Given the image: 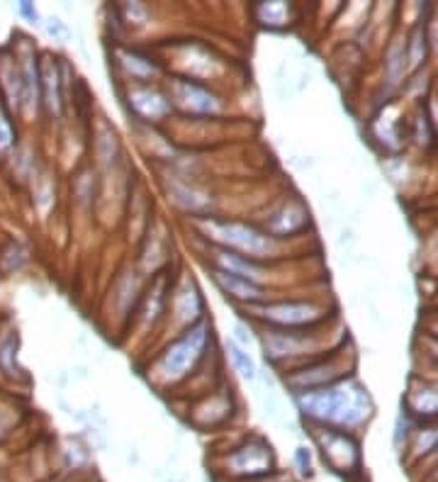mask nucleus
I'll return each mask as SVG.
<instances>
[{
    "label": "nucleus",
    "mask_w": 438,
    "mask_h": 482,
    "mask_svg": "<svg viewBox=\"0 0 438 482\" xmlns=\"http://www.w3.org/2000/svg\"><path fill=\"white\" fill-rule=\"evenodd\" d=\"M129 102L142 118L149 119H159L171 112V102L156 88H136L135 93H129Z\"/></svg>",
    "instance_id": "4468645a"
},
{
    "label": "nucleus",
    "mask_w": 438,
    "mask_h": 482,
    "mask_svg": "<svg viewBox=\"0 0 438 482\" xmlns=\"http://www.w3.org/2000/svg\"><path fill=\"white\" fill-rule=\"evenodd\" d=\"M205 232L210 234L212 241L222 244V249L253 259V261L261 256L276 254L278 249V239H273L261 229L239 224V222H205Z\"/></svg>",
    "instance_id": "f03ea898"
},
{
    "label": "nucleus",
    "mask_w": 438,
    "mask_h": 482,
    "mask_svg": "<svg viewBox=\"0 0 438 482\" xmlns=\"http://www.w3.org/2000/svg\"><path fill=\"white\" fill-rule=\"evenodd\" d=\"M407 415L419 422H438V382L412 378L405 395Z\"/></svg>",
    "instance_id": "6e6552de"
},
{
    "label": "nucleus",
    "mask_w": 438,
    "mask_h": 482,
    "mask_svg": "<svg viewBox=\"0 0 438 482\" xmlns=\"http://www.w3.org/2000/svg\"><path fill=\"white\" fill-rule=\"evenodd\" d=\"M5 436V424H3V419H0V439Z\"/></svg>",
    "instance_id": "c85d7f7f"
},
{
    "label": "nucleus",
    "mask_w": 438,
    "mask_h": 482,
    "mask_svg": "<svg viewBox=\"0 0 438 482\" xmlns=\"http://www.w3.org/2000/svg\"><path fill=\"white\" fill-rule=\"evenodd\" d=\"M314 441L321 453L324 466L338 475H358L363 468L361 443L351 432L331 429V426H317Z\"/></svg>",
    "instance_id": "20e7f679"
},
{
    "label": "nucleus",
    "mask_w": 438,
    "mask_h": 482,
    "mask_svg": "<svg viewBox=\"0 0 438 482\" xmlns=\"http://www.w3.org/2000/svg\"><path fill=\"white\" fill-rule=\"evenodd\" d=\"M236 338H239L244 346H249V344H251V337H249V331H246L244 327H236Z\"/></svg>",
    "instance_id": "b1692460"
},
{
    "label": "nucleus",
    "mask_w": 438,
    "mask_h": 482,
    "mask_svg": "<svg viewBox=\"0 0 438 482\" xmlns=\"http://www.w3.org/2000/svg\"><path fill=\"white\" fill-rule=\"evenodd\" d=\"M20 10H22V13H25V15L30 17V20H37V10H34L32 5H27V3H22V5H20Z\"/></svg>",
    "instance_id": "a878e982"
},
{
    "label": "nucleus",
    "mask_w": 438,
    "mask_h": 482,
    "mask_svg": "<svg viewBox=\"0 0 438 482\" xmlns=\"http://www.w3.org/2000/svg\"><path fill=\"white\" fill-rule=\"evenodd\" d=\"M258 317L266 321H273L278 327H307V324H317L324 320V307L314 305V302H278V305H266L256 310Z\"/></svg>",
    "instance_id": "423d86ee"
},
{
    "label": "nucleus",
    "mask_w": 438,
    "mask_h": 482,
    "mask_svg": "<svg viewBox=\"0 0 438 482\" xmlns=\"http://www.w3.org/2000/svg\"><path fill=\"white\" fill-rule=\"evenodd\" d=\"M207 338H210V327H207V321H197V324H193L183 337H178L176 341L163 351V355H161L159 361L161 375L171 382L186 378L188 372L195 368V364L203 358L205 348H207Z\"/></svg>",
    "instance_id": "7ed1b4c3"
},
{
    "label": "nucleus",
    "mask_w": 438,
    "mask_h": 482,
    "mask_svg": "<svg viewBox=\"0 0 438 482\" xmlns=\"http://www.w3.org/2000/svg\"><path fill=\"white\" fill-rule=\"evenodd\" d=\"M438 446V426H429V429H416L409 441V456L414 460L429 458Z\"/></svg>",
    "instance_id": "f3484780"
},
{
    "label": "nucleus",
    "mask_w": 438,
    "mask_h": 482,
    "mask_svg": "<svg viewBox=\"0 0 438 482\" xmlns=\"http://www.w3.org/2000/svg\"><path fill=\"white\" fill-rule=\"evenodd\" d=\"M224 473L236 480H263L276 473V456L270 443L263 439H249L224 458Z\"/></svg>",
    "instance_id": "39448f33"
},
{
    "label": "nucleus",
    "mask_w": 438,
    "mask_h": 482,
    "mask_svg": "<svg viewBox=\"0 0 438 482\" xmlns=\"http://www.w3.org/2000/svg\"><path fill=\"white\" fill-rule=\"evenodd\" d=\"M436 482H438V480H436Z\"/></svg>",
    "instance_id": "c756f323"
},
{
    "label": "nucleus",
    "mask_w": 438,
    "mask_h": 482,
    "mask_svg": "<svg viewBox=\"0 0 438 482\" xmlns=\"http://www.w3.org/2000/svg\"><path fill=\"white\" fill-rule=\"evenodd\" d=\"M297 407L317 426H331L344 432L358 429L372 416L371 395L354 378H344L328 388L312 390V392H300Z\"/></svg>",
    "instance_id": "f257e3e1"
},
{
    "label": "nucleus",
    "mask_w": 438,
    "mask_h": 482,
    "mask_svg": "<svg viewBox=\"0 0 438 482\" xmlns=\"http://www.w3.org/2000/svg\"><path fill=\"white\" fill-rule=\"evenodd\" d=\"M431 337L438 338V314H434V321H431Z\"/></svg>",
    "instance_id": "bb28decb"
},
{
    "label": "nucleus",
    "mask_w": 438,
    "mask_h": 482,
    "mask_svg": "<svg viewBox=\"0 0 438 482\" xmlns=\"http://www.w3.org/2000/svg\"><path fill=\"white\" fill-rule=\"evenodd\" d=\"M215 283H217L222 293L229 297H234L239 302H263L266 300V290L253 283V280H246L241 276H232L227 271H215Z\"/></svg>",
    "instance_id": "9b49d317"
},
{
    "label": "nucleus",
    "mask_w": 438,
    "mask_h": 482,
    "mask_svg": "<svg viewBox=\"0 0 438 482\" xmlns=\"http://www.w3.org/2000/svg\"><path fill=\"white\" fill-rule=\"evenodd\" d=\"M263 482H295L290 475H280V473H273L268 475V478H263Z\"/></svg>",
    "instance_id": "5701e85b"
},
{
    "label": "nucleus",
    "mask_w": 438,
    "mask_h": 482,
    "mask_svg": "<svg viewBox=\"0 0 438 482\" xmlns=\"http://www.w3.org/2000/svg\"><path fill=\"white\" fill-rule=\"evenodd\" d=\"M385 76L392 85L407 76V34L399 32L390 39L385 49Z\"/></svg>",
    "instance_id": "2eb2a0df"
},
{
    "label": "nucleus",
    "mask_w": 438,
    "mask_h": 482,
    "mask_svg": "<svg viewBox=\"0 0 438 482\" xmlns=\"http://www.w3.org/2000/svg\"><path fill=\"white\" fill-rule=\"evenodd\" d=\"M431 460H434V463H436V466H438V446H436V451H434V453H431Z\"/></svg>",
    "instance_id": "cd10ccee"
},
{
    "label": "nucleus",
    "mask_w": 438,
    "mask_h": 482,
    "mask_svg": "<svg viewBox=\"0 0 438 482\" xmlns=\"http://www.w3.org/2000/svg\"><path fill=\"white\" fill-rule=\"evenodd\" d=\"M297 466L304 468L302 473L307 475V478H310V475H312V468H310V453H307V451H304V449L297 451Z\"/></svg>",
    "instance_id": "4be33fe9"
},
{
    "label": "nucleus",
    "mask_w": 438,
    "mask_h": 482,
    "mask_svg": "<svg viewBox=\"0 0 438 482\" xmlns=\"http://www.w3.org/2000/svg\"><path fill=\"white\" fill-rule=\"evenodd\" d=\"M429 354H431V358H434V361H436V364H438V338L436 337H431V341H429Z\"/></svg>",
    "instance_id": "393cba45"
},
{
    "label": "nucleus",
    "mask_w": 438,
    "mask_h": 482,
    "mask_svg": "<svg viewBox=\"0 0 438 482\" xmlns=\"http://www.w3.org/2000/svg\"><path fill=\"white\" fill-rule=\"evenodd\" d=\"M344 378H348L346 365L341 364L338 355H331L328 361H321V364H314L310 365V368H304V371L295 372L287 382H290V388H295L297 395H300V392H312V390L328 388V385L344 381Z\"/></svg>",
    "instance_id": "0eeeda50"
},
{
    "label": "nucleus",
    "mask_w": 438,
    "mask_h": 482,
    "mask_svg": "<svg viewBox=\"0 0 438 482\" xmlns=\"http://www.w3.org/2000/svg\"><path fill=\"white\" fill-rule=\"evenodd\" d=\"M256 15L263 25L268 27H285L293 20V8L285 3H261L256 8Z\"/></svg>",
    "instance_id": "a211bd4d"
},
{
    "label": "nucleus",
    "mask_w": 438,
    "mask_h": 482,
    "mask_svg": "<svg viewBox=\"0 0 438 482\" xmlns=\"http://www.w3.org/2000/svg\"><path fill=\"white\" fill-rule=\"evenodd\" d=\"M229 351H232V358H234L239 372H241L244 378H253V375H256V365H253V361L249 358V354H244L239 346H232Z\"/></svg>",
    "instance_id": "aec40b11"
},
{
    "label": "nucleus",
    "mask_w": 438,
    "mask_h": 482,
    "mask_svg": "<svg viewBox=\"0 0 438 482\" xmlns=\"http://www.w3.org/2000/svg\"><path fill=\"white\" fill-rule=\"evenodd\" d=\"M429 20H419L414 30L407 34V74H414L424 66V61L429 57Z\"/></svg>",
    "instance_id": "f8f14e48"
},
{
    "label": "nucleus",
    "mask_w": 438,
    "mask_h": 482,
    "mask_svg": "<svg viewBox=\"0 0 438 482\" xmlns=\"http://www.w3.org/2000/svg\"><path fill=\"white\" fill-rule=\"evenodd\" d=\"M310 224V212L304 207L300 200H290L280 207L278 212H273L266 222V234H270L273 239L290 237V234H297L302 232Z\"/></svg>",
    "instance_id": "9d476101"
},
{
    "label": "nucleus",
    "mask_w": 438,
    "mask_h": 482,
    "mask_svg": "<svg viewBox=\"0 0 438 482\" xmlns=\"http://www.w3.org/2000/svg\"><path fill=\"white\" fill-rule=\"evenodd\" d=\"M171 98L178 108H183L186 112L193 115H215L219 110V98L210 93L203 85L193 83V81H183L178 78L171 85Z\"/></svg>",
    "instance_id": "1a4fd4ad"
},
{
    "label": "nucleus",
    "mask_w": 438,
    "mask_h": 482,
    "mask_svg": "<svg viewBox=\"0 0 438 482\" xmlns=\"http://www.w3.org/2000/svg\"><path fill=\"white\" fill-rule=\"evenodd\" d=\"M215 261H217L219 271H227L232 273V276H241V278L253 280V283H258V280L266 276V271H263L261 266L253 261V259H246V256L227 251V249H217Z\"/></svg>",
    "instance_id": "ddd939ff"
},
{
    "label": "nucleus",
    "mask_w": 438,
    "mask_h": 482,
    "mask_svg": "<svg viewBox=\"0 0 438 482\" xmlns=\"http://www.w3.org/2000/svg\"><path fill=\"white\" fill-rule=\"evenodd\" d=\"M39 85H42V101L47 102V108L59 110V71H57V64H51V59L39 64Z\"/></svg>",
    "instance_id": "dca6fc26"
},
{
    "label": "nucleus",
    "mask_w": 438,
    "mask_h": 482,
    "mask_svg": "<svg viewBox=\"0 0 438 482\" xmlns=\"http://www.w3.org/2000/svg\"><path fill=\"white\" fill-rule=\"evenodd\" d=\"M13 145H15V132H13L8 115L0 110V152H8Z\"/></svg>",
    "instance_id": "412c9836"
},
{
    "label": "nucleus",
    "mask_w": 438,
    "mask_h": 482,
    "mask_svg": "<svg viewBox=\"0 0 438 482\" xmlns=\"http://www.w3.org/2000/svg\"><path fill=\"white\" fill-rule=\"evenodd\" d=\"M119 59H122V66H125L135 78H153L159 74L156 64H153L152 59L142 57V54H136V51H125Z\"/></svg>",
    "instance_id": "6ab92c4d"
}]
</instances>
